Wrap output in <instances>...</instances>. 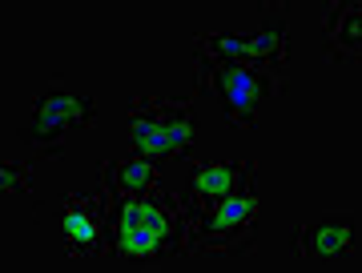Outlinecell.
<instances>
[{
  "label": "cell",
  "mask_w": 362,
  "mask_h": 273,
  "mask_svg": "<svg viewBox=\"0 0 362 273\" xmlns=\"http://www.w3.org/2000/svg\"><path fill=\"white\" fill-rule=\"evenodd\" d=\"M105 193V189H101ZM189 229L181 197L169 189L149 193H105V253L117 261H165L189 253Z\"/></svg>",
  "instance_id": "obj_1"
},
{
  "label": "cell",
  "mask_w": 362,
  "mask_h": 273,
  "mask_svg": "<svg viewBox=\"0 0 362 273\" xmlns=\"http://www.w3.org/2000/svg\"><path fill=\"white\" fill-rule=\"evenodd\" d=\"M197 61V97H209L233 129H254L258 109L282 89V73L254 61H233L218 52L194 49Z\"/></svg>",
  "instance_id": "obj_2"
},
{
  "label": "cell",
  "mask_w": 362,
  "mask_h": 273,
  "mask_svg": "<svg viewBox=\"0 0 362 273\" xmlns=\"http://www.w3.org/2000/svg\"><path fill=\"white\" fill-rule=\"evenodd\" d=\"M258 237V193H254V177L242 181L226 201L209 205L189 222V249L202 253H221V257H238L246 253Z\"/></svg>",
  "instance_id": "obj_3"
},
{
  "label": "cell",
  "mask_w": 362,
  "mask_h": 273,
  "mask_svg": "<svg viewBox=\"0 0 362 273\" xmlns=\"http://www.w3.org/2000/svg\"><path fill=\"white\" fill-rule=\"evenodd\" d=\"M93 121H97L93 97H81L69 85H52V89L37 92V101H33V121L25 129V141L37 145L45 157H61L65 153V133L89 129Z\"/></svg>",
  "instance_id": "obj_4"
},
{
  "label": "cell",
  "mask_w": 362,
  "mask_h": 273,
  "mask_svg": "<svg viewBox=\"0 0 362 273\" xmlns=\"http://www.w3.org/2000/svg\"><path fill=\"white\" fill-rule=\"evenodd\" d=\"M286 4H262V32L258 37H230V32H202L194 49L233 56V61H254V65H270L274 73L286 77Z\"/></svg>",
  "instance_id": "obj_5"
},
{
  "label": "cell",
  "mask_w": 362,
  "mask_h": 273,
  "mask_svg": "<svg viewBox=\"0 0 362 273\" xmlns=\"http://www.w3.org/2000/svg\"><path fill=\"white\" fill-rule=\"evenodd\" d=\"M354 245H358V217L350 209L318 213V217L298 225L294 233L298 257L310 261V265H334L342 257H354Z\"/></svg>",
  "instance_id": "obj_6"
},
{
  "label": "cell",
  "mask_w": 362,
  "mask_h": 273,
  "mask_svg": "<svg viewBox=\"0 0 362 273\" xmlns=\"http://www.w3.org/2000/svg\"><path fill=\"white\" fill-rule=\"evenodd\" d=\"M254 161H230V165H214V161H197L189 177H185V189H181V209H185V229L197 213H206L209 205H218L238 189L242 181L254 177Z\"/></svg>",
  "instance_id": "obj_7"
},
{
  "label": "cell",
  "mask_w": 362,
  "mask_h": 273,
  "mask_svg": "<svg viewBox=\"0 0 362 273\" xmlns=\"http://www.w3.org/2000/svg\"><path fill=\"white\" fill-rule=\"evenodd\" d=\"M61 241L69 257L105 253V193H69L61 201Z\"/></svg>",
  "instance_id": "obj_8"
},
{
  "label": "cell",
  "mask_w": 362,
  "mask_h": 273,
  "mask_svg": "<svg viewBox=\"0 0 362 273\" xmlns=\"http://www.w3.org/2000/svg\"><path fill=\"white\" fill-rule=\"evenodd\" d=\"M326 52L334 65H358L362 61V4H330L326 13Z\"/></svg>",
  "instance_id": "obj_9"
},
{
  "label": "cell",
  "mask_w": 362,
  "mask_h": 273,
  "mask_svg": "<svg viewBox=\"0 0 362 273\" xmlns=\"http://www.w3.org/2000/svg\"><path fill=\"white\" fill-rule=\"evenodd\" d=\"M157 165L149 161V157L141 153H129V157H121V161H101V189L105 193H149V189H157Z\"/></svg>",
  "instance_id": "obj_10"
},
{
  "label": "cell",
  "mask_w": 362,
  "mask_h": 273,
  "mask_svg": "<svg viewBox=\"0 0 362 273\" xmlns=\"http://www.w3.org/2000/svg\"><path fill=\"white\" fill-rule=\"evenodd\" d=\"M129 133H133V153L149 157L157 169L169 165V141H165V129H161V117H157L153 97H137V101H133Z\"/></svg>",
  "instance_id": "obj_11"
},
{
  "label": "cell",
  "mask_w": 362,
  "mask_h": 273,
  "mask_svg": "<svg viewBox=\"0 0 362 273\" xmlns=\"http://www.w3.org/2000/svg\"><path fill=\"white\" fill-rule=\"evenodd\" d=\"M157 117H161V129H165L169 141V161H189L197 141V117H194V104L189 101H157Z\"/></svg>",
  "instance_id": "obj_12"
},
{
  "label": "cell",
  "mask_w": 362,
  "mask_h": 273,
  "mask_svg": "<svg viewBox=\"0 0 362 273\" xmlns=\"http://www.w3.org/2000/svg\"><path fill=\"white\" fill-rule=\"evenodd\" d=\"M0 185H4V193L33 197V181H28V165L25 161H4V165H0Z\"/></svg>",
  "instance_id": "obj_13"
}]
</instances>
